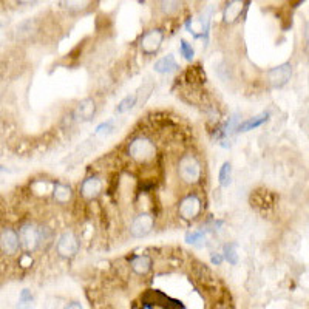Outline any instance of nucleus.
<instances>
[{"mask_svg":"<svg viewBox=\"0 0 309 309\" xmlns=\"http://www.w3.org/2000/svg\"><path fill=\"white\" fill-rule=\"evenodd\" d=\"M130 266H131L133 272L143 277V275H147L150 271H152V268H153V260H152V258H150L148 255H136V257L131 258Z\"/></svg>","mask_w":309,"mask_h":309,"instance_id":"obj_11","label":"nucleus"},{"mask_svg":"<svg viewBox=\"0 0 309 309\" xmlns=\"http://www.w3.org/2000/svg\"><path fill=\"white\" fill-rule=\"evenodd\" d=\"M136 104V96L135 95H130V96H125L122 101L118 104V107H116V112H118L119 114L121 113H125L129 112L130 108H133V105Z\"/></svg>","mask_w":309,"mask_h":309,"instance_id":"obj_19","label":"nucleus"},{"mask_svg":"<svg viewBox=\"0 0 309 309\" xmlns=\"http://www.w3.org/2000/svg\"><path fill=\"white\" fill-rule=\"evenodd\" d=\"M152 90H153V82L143 83V85H141V88L138 90V93L135 95L136 96V104L138 105H143L147 101V98L150 96V93H152Z\"/></svg>","mask_w":309,"mask_h":309,"instance_id":"obj_17","label":"nucleus"},{"mask_svg":"<svg viewBox=\"0 0 309 309\" xmlns=\"http://www.w3.org/2000/svg\"><path fill=\"white\" fill-rule=\"evenodd\" d=\"M230 173H232V167L229 163H224L221 165L220 169V173H218V179H220V184L223 187H228L230 184Z\"/></svg>","mask_w":309,"mask_h":309,"instance_id":"obj_18","label":"nucleus"},{"mask_svg":"<svg viewBox=\"0 0 309 309\" xmlns=\"http://www.w3.org/2000/svg\"><path fill=\"white\" fill-rule=\"evenodd\" d=\"M268 118H269V113H261V114L254 116V118L244 121L243 124H240L237 129H238V131H249V130L257 129V127H260V125H263L266 121H268Z\"/></svg>","mask_w":309,"mask_h":309,"instance_id":"obj_14","label":"nucleus"},{"mask_svg":"<svg viewBox=\"0 0 309 309\" xmlns=\"http://www.w3.org/2000/svg\"><path fill=\"white\" fill-rule=\"evenodd\" d=\"M164 39V33L161 30H150L144 33L141 37V49L146 54H155L160 49Z\"/></svg>","mask_w":309,"mask_h":309,"instance_id":"obj_4","label":"nucleus"},{"mask_svg":"<svg viewBox=\"0 0 309 309\" xmlns=\"http://www.w3.org/2000/svg\"><path fill=\"white\" fill-rule=\"evenodd\" d=\"M64 309H82V306L79 303H70V305H66Z\"/></svg>","mask_w":309,"mask_h":309,"instance_id":"obj_26","label":"nucleus"},{"mask_svg":"<svg viewBox=\"0 0 309 309\" xmlns=\"http://www.w3.org/2000/svg\"><path fill=\"white\" fill-rule=\"evenodd\" d=\"M216 309H228V308H224V306H220V308H216Z\"/></svg>","mask_w":309,"mask_h":309,"instance_id":"obj_28","label":"nucleus"},{"mask_svg":"<svg viewBox=\"0 0 309 309\" xmlns=\"http://www.w3.org/2000/svg\"><path fill=\"white\" fill-rule=\"evenodd\" d=\"M19 235L13 229L5 228L0 232V249L6 255H14L19 250Z\"/></svg>","mask_w":309,"mask_h":309,"instance_id":"obj_6","label":"nucleus"},{"mask_svg":"<svg viewBox=\"0 0 309 309\" xmlns=\"http://www.w3.org/2000/svg\"><path fill=\"white\" fill-rule=\"evenodd\" d=\"M19 243L25 250H34L39 244V229L33 224H25L19 230Z\"/></svg>","mask_w":309,"mask_h":309,"instance_id":"obj_7","label":"nucleus"},{"mask_svg":"<svg viewBox=\"0 0 309 309\" xmlns=\"http://www.w3.org/2000/svg\"><path fill=\"white\" fill-rule=\"evenodd\" d=\"M79 250V241L74 237L73 232H65L61 235L57 241V252L62 257H73L76 255Z\"/></svg>","mask_w":309,"mask_h":309,"instance_id":"obj_8","label":"nucleus"},{"mask_svg":"<svg viewBox=\"0 0 309 309\" xmlns=\"http://www.w3.org/2000/svg\"><path fill=\"white\" fill-rule=\"evenodd\" d=\"M178 173L179 178L187 184H196L201 178V164L194 155H186L179 160Z\"/></svg>","mask_w":309,"mask_h":309,"instance_id":"obj_2","label":"nucleus"},{"mask_svg":"<svg viewBox=\"0 0 309 309\" xmlns=\"http://www.w3.org/2000/svg\"><path fill=\"white\" fill-rule=\"evenodd\" d=\"M223 261V257L221 254H212V264H216V266H220Z\"/></svg>","mask_w":309,"mask_h":309,"instance_id":"obj_25","label":"nucleus"},{"mask_svg":"<svg viewBox=\"0 0 309 309\" xmlns=\"http://www.w3.org/2000/svg\"><path fill=\"white\" fill-rule=\"evenodd\" d=\"M224 257L230 264H237L238 263V254H237V244H226L224 246Z\"/></svg>","mask_w":309,"mask_h":309,"instance_id":"obj_20","label":"nucleus"},{"mask_svg":"<svg viewBox=\"0 0 309 309\" xmlns=\"http://www.w3.org/2000/svg\"><path fill=\"white\" fill-rule=\"evenodd\" d=\"M179 51H181L182 56H184V59H187V61H192V59H194V56H195L194 48H192V45L189 44V42H186L184 39L181 40Z\"/></svg>","mask_w":309,"mask_h":309,"instance_id":"obj_21","label":"nucleus"},{"mask_svg":"<svg viewBox=\"0 0 309 309\" xmlns=\"http://www.w3.org/2000/svg\"><path fill=\"white\" fill-rule=\"evenodd\" d=\"M291 74H292L291 65L289 64H283L280 66H275V68H272L268 76H269V81H271V83L274 87H283L291 79Z\"/></svg>","mask_w":309,"mask_h":309,"instance_id":"obj_10","label":"nucleus"},{"mask_svg":"<svg viewBox=\"0 0 309 309\" xmlns=\"http://www.w3.org/2000/svg\"><path fill=\"white\" fill-rule=\"evenodd\" d=\"M241 8H243V3L241 2H230L226 6V11H224V19H226V22H233L235 19H238V16L241 14Z\"/></svg>","mask_w":309,"mask_h":309,"instance_id":"obj_16","label":"nucleus"},{"mask_svg":"<svg viewBox=\"0 0 309 309\" xmlns=\"http://www.w3.org/2000/svg\"><path fill=\"white\" fill-rule=\"evenodd\" d=\"M3 170H5V167H3V165H0V172H3Z\"/></svg>","mask_w":309,"mask_h":309,"instance_id":"obj_27","label":"nucleus"},{"mask_svg":"<svg viewBox=\"0 0 309 309\" xmlns=\"http://www.w3.org/2000/svg\"><path fill=\"white\" fill-rule=\"evenodd\" d=\"M114 130V119H110L107 122H102L101 125L96 127V135H108Z\"/></svg>","mask_w":309,"mask_h":309,"instance_id":"obj_22","label":"nucleus"},{"mask_svg":"<svg viewBox=\"0 0 309 309\" xmlns=\"http://www.w3.org/2000/svg\"><path fill=\"white\" fill-rule=\"evenodd\" d=\"M53 196H54L56 201L61 203V204L68 203L71 199V189L68 186L62 184V182H57L53 189Z\"/></svg>","mask_w":309,"mask_h":309,"instance_id":"obj_15","label":"nucleus"},{"mask_svg":"<svg viewBox=\"0 0 309 309\" xmlns=\"http://www.w3.org/2000/svg\"><path fill=\"white\" fill-rule=\"evenodd\" d=\"M204 240V233L201 230H192L186 233V241L192 244H196L198 241H203Z\"/></svg>","mask_w":309,"mask_h":309,"instance_id":"obj_23","label":"nucleus"},{"mask_svg":"<svg viewBox=\"0 0 309 309\" xmlns=\"http://www.w3.org/2000/svg\"><path fill=\"white\" fill-rule=\"evenodd\" d=\"M129 155L138 163H148L156 156V147L152 139H148L146 136H139L130 143Z\"/></svg>","mask_w":309,"mask_h":309,"instance_id":"obj_1","label":"nucleus"},{"mask_svg":"<svg viewBox=\"0 0 309 309\" xmlns=\"http://www.w3.org/2000/svg\"><path fill=\"white\" fill-rule=\"evenodd\" d=\"M102 181L101 178H98V177H88L82 181V184H81V194L83 198H87V199H93L96 198L99 194H101V190H102Z\"/></svg>","mask_w":309,"mask_h":309,"instance_id":"obj_9","label":"nucleus"},{"mask_svg":"<svg viewBox=\"0 0 309 309\" xmlns=\"http://www.w3.org/2000/svg\"><path fill=\"white\" fill-rule=\"evenodd\" d=\"M95 110H96V105L93 102V99H83L76 108V118L81 121H88L93 118Z\"/></svg>","mask_w":309,"mask_h":309,"instance_id":"obj_13","label":"nucleus"},{"mask_svg":"<svg viewBox=\"0 0 309 309\" xmlns=\"http://www.w3.org/2000/svg\"><path fill=\"white\" fill-rule=\"evenodd\" d=\"M178 68H179V66H178L177 61H175V57L172 54L161 57V59L155 64V71L156 73H161V74L173 73V71H177Z\"/></svg>","mask_w":309,"mask_h":309,"instance_id":"obj_12","label":"nucleus"},{"mask_svg":"<svg viewBox=\"0 0 309 309\" xmlns=\"http://www.w3.org/2000/svg\"><path fill=\"white\" fill-rule=\"evenodd\" d=\"M153 224H155V218L152 213H139L138 216H135V220L131 221L130 233L135 238H143L147 233L152 232Z\"/></svg>","mask_w":309,"mask_h":309,"instance_id":"obj_3","label":"nucleus"},{"mask_svg":"<svg viewBox=\"0 0 309 309\" xmlns=\"http://www.w3.org/2000/svg\"><path fill=\"white\" fill-rule=\"evenodd\" d=\"M34 308V305H33V298L30 300H19L17 306H16V309H33Z\"/></svg>","mask_w":309,"mask_h":309,"instance_id":"obj_24","label":"nucleus"},{"mask_svg":"<svg viewBox=\"0 0 309 309\" xmlns=\"http://www.w3.org/2000/svg\"><path fill=\"white\" fill-rule=\"evenodd\" d=\"M201 212V199L196 195H187L179 204V215L184 220H194Z\"/></svg>","mask_w":309,"mask_h":309,"instance_id":"obj_5","label":"nucleus"}]
</instances>
